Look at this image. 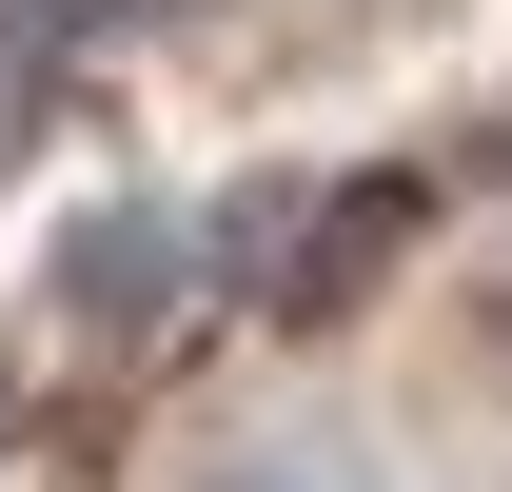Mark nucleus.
I'll return each instance as SVG.
<instances>
[{"label": "nucleus", "mask_w": 512, "mask_h": 492, "mask_svg": "<svg viewBox=\"0 0 512 492\" xmlns=\"http://www.w3.org/2000/svg\"><path fill=\"white\" fill-rule=\"evenodd\" d=\"M60 20H158V0H60Z\"/></svg>", "instance_id": "f257e3e1"}]
</instances>
